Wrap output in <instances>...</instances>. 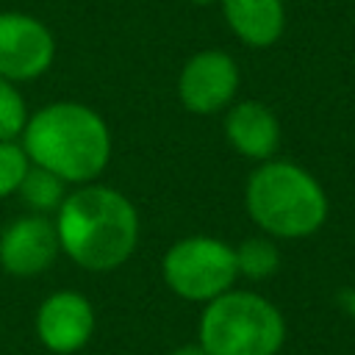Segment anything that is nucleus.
<instances>
[{
  "label": "nucleus",
  "mask_w": 355,
  "mask_h": 355,
  "mask_svg": "<svg viewBox=\"0 0 355 355\" xmlns=\"http://www.w3.org/2000/svg\"><path fill=\"white\" fill-rule=\"evenodd\" d=\"M222 8L230 31L252 47H266L283 33V0H222Z\"/></svg>",
  "instance_id": "nucleus-11"
},
{
  "label": "nucleus",
  "mask_w": 355,
  "mask_h": 355,
  "mask_svg": "<svg viewBox=\"0 0 355 355\" xmlns=\"http://www.w3.org/2000/svg\"><path fill=\"white\" fill-rule=\"evenodd\" d=\"M94 333V308L78 291H55L36 311V336L44 349L72 355L89 344Z\"/></svg>",
  "instance_id": "nucleus-8"
},
{
  "label": "nucleus",
  "mask_w": 355,
  "mask_h": 355,
  "mask_svg": "<svg viewBox=\"0 0 355 355\" xmlns=\"http://www.w3.org/2000/svg\"><path fill=\"white\" fill-rule=\"evenodd\" d=\"M28 161L55 172L61 180L97 178L111 155V136L100 114L80 103H53L36 111L22 130Z\"/></svg>",
  "instance_id": "nucleus-2"
},
{
  "label": "nucleus",
  "mask_w": 355,
  "mask_h": 355,
  "mask_svg": "<svg viewBox=\"0 0 355 355\" xmlns=\"http://www.w3.org/2000/svg\"><path fill=\"white\" fill-rule=\"evenodd\" d=\"M191 3H197V6H208V3H214V0H191Z\"/></svg>",
  "instance_id": "nucleus-17"
},
{
  "label": "nucleus",
  "mask_w": 355,
  "mask_h": 355,
  "mask_svg": "<svg viewBox=\"0 0 355 355\" xmlns=\"http://www.w3.org/2000/svg\"><path fill=\"white\" fill-rule=\"evenodd\" d=\"M61 250L89 272L122 266L139 241V216L130 200L108 186H86L58 205Z\"/></svg>",
  "instance_id": "nucleus-1"
},
{
  "label": "nucleus",
  "mask_w": 355,
  "mask_h": 355,
  "mask_svg": "<svg viewBox=\"0 0 355 355\" xmlns=\"http://www.w3.org/2000/svg\"><path fill=\"white\" fill-rule=\"evenodd\" d=\"M55 55L53 33L28 14H0V78H39Z\"/></svg>",
  "instance_id": "nucleus-6"
},
{
  "label": "nucleus",
  "mask_w": 355,
  "mask_h": 355,
  "mask_svg": "<svg viewBox=\"0 0 355 355\" xmlns=\"http://www.w3.org/2000/svg\"><path fill=\"white\" fill-rule=\"evenodd\" d=\"M225 130L230 144L247 155V158H269L277 150L280 141V128L275 114L261 105V103H239L227 119H225Z\"/></svg>",
  "instance_id": "nucleus-10"
},
{
  "label": "nucleus",
  "mask_w": 355,
  "mask_h": 355,
  "mask_svg": "<svg viewBox=\"0 0 355 355\" xmlns=\"http://www.w3.org/2000/svg\"><path fill=\"white\" fill-rule=\"evenodd\" d=\"M28 114L22 94L11 86V80L0 78V141H11L17 133L25 130Z\"/></svg>",
  "instance_id": "nucleus-14"
},
{
  "label": "nucleus",
  "mask_w": 355,
  "mask_h": 355,
  "mask_svg": "<svg viewBox=\"0 0 355 355\" xmlns=\"http://www.w3.org/2000/svg\"><path fill=\"white\" fill-rule=\"evenodd\" d=\"M239 89V67L227 53L202 50L186 61L178 94L180 103L194 114H211L225 108Z\"/></svg>",
  "instance_id": "nucleus-7"
},
{
  "label": "nucleus",
  "mask_w": 355,
  "mask_h": 355,
  "mask_svg": "<svg viewBox=\"0 0 355 355\" xmlns=\"http://www.w3.org/2000/svg\"><path fill=\"white\" fill-rule=\"evenodd\" d=\"M286 319L275 302L255 291H225L205 302L197 344L208 355H277Z\"/></svg>",
  "instance_id": "nucleus-4"
},
{
  "label": "nucleus",
  "mask_w": 355,
  "mask_h": 355,
  "mask_svg": "<svg viewBox=\"0 0 355 355\" xmlns=\"http://www.w3.org/2000/svg\"><path fill=\"white\" fill-rule=\"evenodd\" d=\"M236 269L250 280H266L280 266V252L269 239H247L236 250Z\"/></svg>",
  "instance_id": "nucleus-13"
},
{
  "label": "nucleus",
  "mask_w": 355,
  "mask_h": 355,
  "mask_svg": "<svg viewBox=\"0 0 355 355\" xmlns=\"http://www.w3.org/2000/svg\"><path fill=\"white\" fill-rule=\"evenodd\" d=\"M55 225L44 216H22L0 233V266L14 277L44 272L58 255Z\"/></svg>",
  "instance_id": "nucleus-9"
},
{
  "label": "nucleus",
  "mask_w": 355,
  "mask_h": 355,
  "mask_svg": "<svg viewBox=\"0 0 355 355\" xmlns=\"http://www.w3.org/2000/svg\"><path fill=\"white\" fill-rule=\"evenodd\" d=\"M250 216L277 239H302L316 233L327 219L322 186L288 161H269L247 180L244 194Z\"/></svg>",
  "instance_id": "nucleus-3"
},
{
  "label": "nucleus",
  "mask_w": 355,
  "mask_h": 355,
  "mask_svg": "<svg viewBox=\"0 0 355 355\" xmlns=\"http://www.w3.org/2000/svg\"><path fill=\"white\" fill-rule=\"evenodd\" d=\"M161 269L166 286L189 302H211L230 291L233 280L239 277L233 247L211 236H189L175 241L166 250Z\"/></svg>",
  "instance_id": "nucleus-5"
},
{
  "label": "nucleus",
  "mask_w": 355,
  "mask_h": 355,
  "mask_svg": "<svg viewBox=\"0 0 355 355\" xmlns=\"http://www.w3.org/2000/svg\"><path fill=\"white\" fill-rule=\"evenodd\" d=\"M169 355H208L200 344H180V347H175Z\"/></svg>",
  "instance_id": "nucleus-16"
},
{
  "label": "nucleus",
  "mask_w": 355,
  "mask_h": 355,
  "mask_svg": "<svg viewBox=\"0 0 355 355\" xmlns=\"http://www.w3.org/2000/svg\"><path fill=\"white\" fill-rule=\"evenodd\" d=\"M64 183L67 180H61L55 172L33 164V169L28 166L19 183V194L33 211H53L64 202Z\"/></svg>",
  "instance_id": "nucleus-12"
},
{
  "label": "nucleus",
  "mask_w": 355,
  "mask_h": 355,
  "mask_svg": "<svg viewBox=\"0 0 355 355\" xmlns=\"http://www.w3.org/2000/svg\"><path fill=\"white\" fill-rule=\"evenodd\" d=\"M28 155L14 141H0V197L19 189L25 172H28Z\"/></svg>",
  "instance_id": "nucleus-15"
}]
</instances>
